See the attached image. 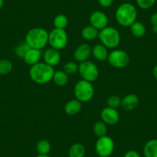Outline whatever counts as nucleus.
I'll use <instances>...</instances> for the list:
<instances>
[{
	"mask_svg": "<svg viewBox=\"0 0 157 157\" xmlns=\"http://www.w3.org/2000/svg\"><path fill=\"white\" fill-rule=\"evenodd\" d=\"M43 56L44 63L52 67L57 66L61 60V55L59 53V51L52 47L46 49L43 52Z\"/></svg>",
	"mask_w": 157,
	"mask_h": 157,
	"instance_id": "obj_13",
	"label": "nucleus"
},
{
	"mask_svg": "<svg viewBox=\"0 0 157 157\" xmlns=\"http://www.w3.org/2000/svg\"><path fill=\"white\" fill-rule=\"evenodd\" d=\"M36 157H52L48 154V155H41V154H38Z\"/></svg>",
	"mask_w": 157,
	"mask_h": 157,
	"instance_id": "obj_36",
	"label": "nucleus"
},
{
	"mask_svg": "<svg viewBox=\"0 0 157 157\" xmlns=\"http://www.w3.org/2000/svg\"><path fill=\"white\" fill-rule=\"evenodd\" d=\"M81 109H82V102L76 99L69 100V102H66L64 107L65 113L69 116L76 115L80 112Z\"/></svg>",
	"mask_w": 157,
	"mask_h": 157,
	"instance_id": "obj_17",
	"label": "nucleus"
},
{
	"mask_svg": "<svg viewBox=\"0 0 157 157\" xmlns=\"http://www.w3.org/2000/svg\"><path fill=\"white\" fill-rule=\"evenodd\" d=\"M90 25L99 31L108 26L109 19L105 13L102 11H94L90 16Z\"/></svg>",
	"mask_w": 157,
	"mask_h": 157,
	"instance_id": "obj_10",
	"label": "nucleus"
},
{
	"mask_svg": "<svg viewBox=\"0 0 157 157\" xmlns=\"http://www.w3.org/2000/svg\"><path fill=\"white\" fill-rule=\"evenodd\" d=\"M25 41L31 48L42 50L49 43V33L41 27L33 28L27 32Z\"/></svg>",
	"mask_w": 157,
	"mask_h": 157,
	"instance_id": "obj_3",
	"label": "nucleus"
},
{
	"mask_svg": "<svg viewBox=\"0 0 157 157\" xmlns=\"http://www.w3.org/2000/svg\"><path fill=\"white\" fill-rule=\"evenodd\" d=\"M121 98L116 95H112V96H109L106 100L107 106L113 109H117L118 107H120L121 105Z\"/></svg>",
	"mask_w": 157,
	"mask_h": 157,
	"instance_id": "obj_29",
	"label": "nucleus"
},
{
	"mask_svg": "<svg viewBox=\"0 0 157 157\" xmlns=\"http://www.w3.org/2000/svg\"><path fill=\"white\" fill-rule=\"evenodd\" d=\"M139 102H140V99L138 96L133 93H130L125 96L122 99L121 106L126 111H132L136 108Z\"/></svg>",
	"mask_w": 157,
	"mask_h": 157,
	"instance_id": "obj_14",
	"label": "nucleus"
},
{
	"mask_svg": "<svg viewBox=\"0 0 157 157\" xmlns=\"http://www.w3.org/2000/svg\"><path fill=\"white\" fill-rule=\"evenodd\" d=\"M115 149V143L108 136L98 138L95 145V150L99 157H109Z\"/></svg>",
	"mask_w": 157,
	"mask_h": 157,
	"instance_id": "obj_7",
	"label": "nucleus"
},
{
	"mask_svg": "<svg viewBox=\"0 0 157 157\" xmlns=\"http://www.w3.org/2000/svg\"><path fill=\"white\" fill-rule=\"evenodd\" d=\"M101 44L107 49H116L121 41L120 32L113 26H106L99 32V36Z\"/></svg>",
	"mask_w": 157,
	"mask_h": 157,
	"instance_id": "obj_4",
	"label": "nucleus"
},
{
	"mask_svg": "<svg viewBox=\"0 0 157 157\" xmlns=\"http://www.w3.org/2000/svg\"><path fill=\"white\" fill-rule=\"evenodd\" d=\"M152 75H153L154 78L157 80V65H155V66H154L153 69H152Z\"/></svg>",
	"mask_w": 157,
	"mask_h": 157,
	"instance_id": "obj_34",
	"label": "nucleus"
},
{
	"mask_svg": "<svg viewBox=\"0 0 157 157\" xmlns=\"http://www.w3.org/2000/svg\"><path fill=\"white\" fill-rule=\"evenodd\" d=\"M101 120L106 125H115L120 121V113L116 109L106 106L100 113Z\"/></svg>",
	"mask_w": 157,
	"mask_h": 157,
	"instance_id": "obj_11",
	"label": "nucleus"
},
{
	"mask_svg": "<svg viewBox=\"0 0 157 157\" xmlns=\"http://www.w3.org/2000/svg\"><path fill=\"white\" fill-rule=\"evenodd\" d=\"M68 43V35L65 29L54 28L49 33V44L53 49L62 50Z\"/></svg>",
	"mask_w": 157,
	"mask_h": 157,
	"instance_id": "obj_6",
	"label": "nucleus"
},
{
	"mask_svg": "<svg viewBox=\"0 0 157 157\" xmlns=\"http://www.w3.org/2000/svg\"><path fill=\"white\" fill-rule=\"evenodd\" d=\"M99 30L90 25L85 26L82 29L81 35H82V37L86 41H93L99 36Z\"/></svg>",
	"mask_w": 157,
	"mask_h": 157,
	"instance_id": "obj_19",
	"label": "nucleus"
},
{
	"mask_svg": "<svg viewBox=\"0 0 157 157\" xmlns=\"http://www.w3.org/2000/svg\"><path fill=\"white\" fill-rule=\"evenodd\" d=\"M92 55V48L88 43H82L74 51L73 57L79 63L87 61Z\"/></svg>",
	"mask_w": 157,
	"mask_h": 157,
	"instance_id": "obj_12",
	"label": "nucleus"
},
{
	"mask_svg": "<svg viewBox=\"0 0 157 157\" xmlns=\"http://www.w3.org/2000/svg\"><path fill=\"white\" fill-rule=\"evenodd\" d=\"M130 32L132 36L137 38H141L145 36L146 33V28L144 24L141 22H137L136 21L132 25L130 26Z\"/></svg>",
	"mask_w": 157,
	"mask_h": 157,
	"instance_id": "obj_22",
	"label": "nucleus"
},
{
	"mask_svg": "<svg viewBox=\"0 0 157 157\" xmlns=\"http://www.w3.org/2000/svg\"><path fill=\"white\" fill-rule=\"evenodd\" d=\"M63 71L67 75H74L78 72V65L75 62H68L63 66Z\"/></svg>",
	"mask_w": 157,
	"mask_h": 157,
	"instance_id": "obj_28",
	"label": "nucleus"
},
{
	"mask_svg": "<svg viewBox=\"0 0 157 157\" xmlns=\"http://www.w3.org/2000/svg\"><path fill=\"white\" fill-rule=\"evenodd\" d=\"M68 155H69V157H85V146L82 143H74L69 148Z\"/></svg>",
	"mask_w": 157,
	"mask_h": 157,
	"instance_id": "obj_20",
	"label": "nucleus"
},
{
	"mask_svg": "<svg viewBox=\"0 0 157 157\" xmlns=\"http://www.w3.org/2000/svg\"><path fill=\"white\" fill-rule=\"evenodd\" d=\"M129 56L126 51L122 49H114L109 53L107 61L113 67L122 69L129 63Z\"/></svg>",
	"mask_w": 157,
	"mask_h": 157,
	"instance_id": "obj_9",
	"label": "nucleus"
},
{
	"mask_svg": "<svg viewBox=\"0 0 157 157\" xmlns=\"http://www.w3.org/2000/svg\"><path fill=\"white\" fill-rule=\"evenodd\" d=\"M143 152L145 157H157V139H152L146 142Z\"/></svg>",
	"mask_w": 157,
	"mask_h": 157,
	"instance_id": "obj_18",
	"label": "nucleus"
},
{
	"mask_svg": "<svg viewBox=\"0 0 157 157\" xmlns=\"http://www.w3.org/2000/svg\"><path fill=\"white\" fill-rule=\"evenodd\" d=\"M137 14L135 6L129 2H124L116 9L115 17L119 25L123 27H129L136 21Z\"/></svg>",
	"mask_w": 157,
	"mask_h": 157,
	"instance_id": "obj_2",
	"label": "nucleus"
},
{
	"mask_svg": "<svg viewBox=\"0 0 157 157\" xmlns=\"http://www.w3.org/2000/svg\"><path fill=\"white\" fill-rule=\"evenodd\" d=\"M126 1H131V0H126Z\"/></svg>",
	"mask_w": 157,
	"mask_h": 157,
	"instance_id": "obj_38",
	"label": "nucleus"
},
{
	"mask_svg": "<svg viewBox=\"0 0 157 157\" xmlns=\"http://www.w3.org/2000/svg\"><path fill=\"white\" fill-rule=\"evenodd\" d=\"M55 70L54 67L46 63H38L30 66L29 76L32 80L39 85H45L52 80Z\"/></svg>",
	"mask_w": 157,
	"mask_h": 157,
	"instance_id": "obj_1",
	"label": "nucleus"
},
{
	"mask_svg": "<svg viewBox=\"0 0 157 157\" xmlns=\"http://www.w3.org/2000/svg\"><path fill=\"white\" fill-rule=\"evenodd\" d=\"M99 6L102 8H109L113 3V0H98Z\"/></svg>",
	"mask_w": 157,
	"mask_h": 157,
	"instance_id": "obj_31",
	"label": "nucleus"
},
{
	"mask_svg": "<svg viewBox=\"0 0 157 157\" xmlns=\"http://www.w3.org/2000/svg\"><path fill=\"white\" fill-rule=\"evenodd\" d=\"M136 2L142 10H149L155 5L156 0H136Z\"/></svg>",
	"mask_w": 157,
	"mask_h": 157,
	"instance_id": "obj_30",
	"label": "nucleus"
},
{
	"mask_svg": "<svg viewBox=\"0 0 157 157\" xmlns=\"http://www.w3.org/2000/svg\"><path fill=\"white\" fill-rule=\"evenodd\" d=\"M74 95L75 99L81 102H87L91 100L94 96V87L92 82L81 79L75 83Z\"/></svg>",
	"mask_w": 157,
	"mask_h": 157,
	"instance_id": "obj_5",
	"label": "nucleus"
},
{
	"mask_svg": "<svg viewBox=\"0 0 157 157\" xmlns=\"http://www.w3.org/2000/svg\"><path fill=\"white\" fill-rule=\"evenodd\" d=\"M68 18L64 14H59L54 18L53 25L56 29H65L68 25Z\"/></svg>",
	"mask_w": 157,
	"mask_h": 157,
	"instance_id": "obj_25",
	"label": "nucleus"
},
{
	"mask_svg": "<svg viewBox=\"0 0 157 157\" xmlns=\"http://www.w3.org/2000/svg\"><path fill=\"white\" fill-rule=\"evenodd\" d=\"M43 56L41 50L36 49H33V48H30L25 55L24 56L23 60L27 65L32 66L33 65L36 64V63H39L41 57Z\"/></svg>",
	"mask_w": 157,
	"mask_h": 157,
	"instance_id": "obj_15",
	"label": "nucleus"
},
{
	"mask_svg": "<svg viewBox=\"0 0 157 157\" xmlns=\"http://www.w3.org/2000/svg\"><path fill=\"white\" fill-rule=\"evenodd\" d=\"M93 132H94L95 136H97L98 138L99 137L104 136H106L107 133V126L104 122L102 120L96 122L93 126Z\"/></svg>",
	"mask_w": 157,
	"mask_h": 157,
	"instance_id": "obj_24",
	"label": "nucleus"
},
{
	"mask_svg": "<svg viewBox=\"0 0 157 157\" xmlns=\"http://www.w3.org/2000/svg\"><path fill=\"white\" fill-rule=\"evenodd\" d=\"M92 55L98 61H105L108 59V49L102 44H97L92 48Z\"/></svg>",
	"mask_w": 157,
	"mask_h": 157,
	"instance_id": "obj_16",
	"label": "nucleus"
},
{
	"mask_svg": "<svg viewBox=\"0 0 157 157\" xmlns=\"http://www.w3.org/2000/svg\"><path fill=\"white\" fill-rule=\"evenodd\" d=\"M4 6V0H0V10H2Z\"/></svg>",
	"mask_w": 157,
	"mask_h": 157,
	"instance_id": "obj_37",
	"label": "nucleus"
},
{
	"mask_svg": "<svg viewBox=\"0 0 157 157\" xmlns=\"http://www.w3.org/2000/svg\"><path fill=\"white\" fill-rule=\"evenodd\" d=\"M152 33H155V34H157V26H152Z\"/></svg>",
	"mask_w": 157,
	"mask_h": 157,
	"instance_id": "obj_35",
	"label": "nucleus"
},
{
	"mask_svg": "<svg viewBox=\"0 0 157 157\" xmlns=\"http://www.w3.org/2000/svg\"><path fill=\"white\" fill-rule=\"evenodd\" d=\"M123 157H141V155H140V154L137 151L131 149V150L127 151L124 154V156Z\"/></svg>",
	"mask_w": 157,
	"mask_h": 157,
	"instance_id": "obj_32",
	"label": "nucleus"
},
{
	"mask_svg": "<svg viewBox=\"0 0 157 157\" xmlns=\"http://www.w3.org/2000/svg\"><path fill=\"white\" fill-rule=\"evenodd\" d=\"M52 81L58 86H65L69 82V75L63 70L55 71Z\"/></svg>",
	"mask_w": 157,
	"mask_h": 157,
	"instance_id": "obj_21",
	"label": "nucleus"
},
{
	"mask_svg": "<svg viewBox=\"0 0 157 157\" xmlns=\"http://www.w3.org/2000/svg\"><path fill=\"white\" fill-rule=\"evenodd\" d=\"M150 22L152 26H157V13H153L150 16Z\"/></svg>",
	"mask_w": 157,
	"mask_h": 157,
	"instance_id": "obj_33",
	"label": "nucleus"
},
{
	"mask_svg": "<svg viewBox=\"0 0 157 157\" xmlns=\"http://www.w3.org/2000/svg\"><path fill=\"white\" fill-rule=\"evenodd\" d=\"M13 65L8 59H0V75H6L13 71Z\"/></svg>",
	"mask_w": 157,
	"mask_h": 157,
	"instance_id": "obj_26",
	"label": "nucleus"
},
{
	"mask_svg": "<svg viewBox=\"0 0 157 157\" xmlns=\"http://www.w3.org/2000/svg\"><path fill=\"white\" fill-rule=\"evenodd\" d=\"M36 148L38 154L48 155L51 151V144L48 140H41L38 142Z\"/></svg>",
	"mask_w": 157,
	"mask_h": 157,
	"instance_id": "obj_23",
	"label": "nucleus"
},
{
	"mask_svg": "<svg viewBox=\"0 0 157 157\" xmlns=\"http://www.w3.org/2000/svg\"><path fill=\"white\" fill-rule=\"evenodd\" d=\"M30 46L26 43V42H22L16 46L15 48V54L16 56H18L20 59H23L24 56L27 52V51L30 49Z\"/></svg>",
	"mask_w": 157,
	"mask_h": 157,
	"instance_id": "obj_27",
	"label": "nucleus"
},
{
	"mask_svg": "<svg viewBox=\"0 0 157 157\" xmlns=\"http://www.w3.org/2000/svg\"><path fill=\"white\" fill-rule=\"evenodd\" d=\"M78 73L81 75L82 79L88 82H95L99 75V69L93 62L87 60L78 65Z\"/></svg>",
	"mask_w": 157,
	"mask_h": 157,
	"instance_id": "obj_8",
	"label": "nucleus"
}]
</instances>
